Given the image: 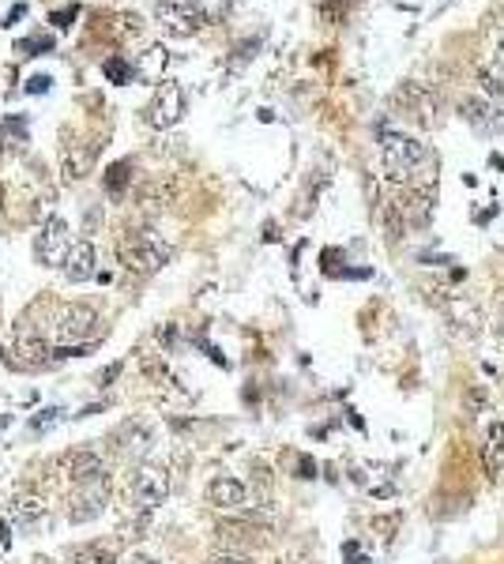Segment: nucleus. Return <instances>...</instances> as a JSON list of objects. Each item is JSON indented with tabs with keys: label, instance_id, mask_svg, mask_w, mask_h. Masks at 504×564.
I'll return each mask as SVG.
<instances>
[{
	"label": "nucleus",
	"instance_id": "b1692460",
	"mask_svg": "<svg viewBox=\"0 0 504 564\" xmlns=\"http://www.w3.org/2000/svg\"><path fill=\"white\" fill-rule=\"evenodd\" d=\"M49 87H53L49 76H30V79H26V94H46Z\"/></svg>",
	"mask_w": 504,
	"mask_h": 564
},
{
	"label": "nucleus",
	"instance_id": "cd10ccee",
	"mask_svg": "<svg viewBox=\"0 0 504 564\" xmlns=\"http://www.w3.org/2000/svg\"><path fill=\"white\" fill-rule=\"evenodd\" d=\"M23 16H26V5H16V8L8 12V19H5V26H16V23L23 19Z\"/></svg>",
	"mask_w": 504,
	"mask_h": 564
},
{
	"label": "nucleus",
	"instance_id": "c756f323",
	"mask_svg": "<svg viewBox=\"0 0 504 564\" xmlns=\"http://www.w3.org/2000/svg\"><path fill=\"white\" fill-rule=\"evenodd\" d=\"M129 564H159V560H151V557H132Z\"/></svg>",
	"mask_w": 504,
	"mask_h": 564
},
{
	"label": "nucleus",
	"instance_id": "412c9836",
	"mask_svg": "<svg viewBox=\"0 0 504 564\" xmlns=\"http://www.w3.org/2000/svg\"><path fill=\"white\" fill-rule=\"evenodd\" d=\"M72 564H113V553L102 546H79L72 549Z\"/></svg>",
	"mask_w": 504,
	"mask_h": 564
},
{
	"label": "nucleus",
	"instance_id": "393cba45",
	"mask_svg": "<svg viewBox=\"0 0 504 564\" xmlns=\"http://www.w3.org/2000/svg\"><path fill=\"white\" fill-rule=\"evenodd\" d=\"M211 564H252L245 553H218V557H211Z\"/></svg>",
	"mask_w": 504,
	"mask_h": 564
},
{
	"label": "nucleus",
	"instance_id": "ddd939ff",
	"mask_svg": "<svg viewBox=\"0 0 504 564\" xmlns=\"http://www.w3.org/2000/svg\"><path fill=\"white\" fill-rule=\"evenodd\" d=\"M245 500H248L245 482H237L230 475H218L207 482V505H215V508H241Z\"/></svg>",
	"mask_w": 504,
	"mask_h": 564
},
{
	"label": "nucleus",
	"instance_id": "f03ea898",
	"mask_svg": "<svg viewBox=\"0 0 504 564\" xmlns=\"http://www.w3.org/2000/svg\"><path fill=\"white\" fill-rule=\"evenodd\" d=\"M117 253H121L124 271H132V275H154L159 267L170 264V245H163L159 237L147 234V230H129L121 237Z\"/></svg>",
	"mask_w": 504,
	"mask_h": 564
},
{
	"label": "nucleus",
	"instance_id": "f257e3e1",
	"mask_svg": "<svg viewBox=\"0 0 504 564\" xmlns=\"http://www.w3.org/2000/svg\"><path fill=\"white\" fill-rule=\"evenodd\" d=\"M381 162H384V173L395 184L425 188V193L436 177V159L429 154V147L415 136H406V132H395V129L381 132Z\"/></svg>",
	"mask_w": 504,
	"mask_h": 564
},
{
	"label": "nucleus",
	"instance_id": "f3484780",
	"mask_svg": "<svg viewBox=\"0 0 504 564\" xmlns=\"http://www.w3.org/2000/svg\"><path fill=\"white\" fill-rule=\"evenodd\" d=\"M90 162H94V151L90 147H83V143H68L65 147V177H72V181L87 177L90 173Z\"/></svg>",
	"mask_w": 504,
	"mask_h": 564
},
{
	"label": "nucleus",
	"instance_id": "7c9ffc66",
	"mask_svg": "<svg viewBox=\"0 0 504 564\" xmlns=\"http://www.w3.org/2000/svg\"><path fill=\"white\" fill-rule=\"evenodd\" d=\"M500 478H504V459H500Z\"/></svg>",
	"mask_w": 504,
	"mask_h": 564
},
{
	"label": "nucleus",
	"instance_id": "a211bd4d",
	"mask_svg": "<svg viewBox=\"0 0 504 564\" xmlns=\"http://www.w3.org/2000/svg\"><path fill=\"white\" fill-rule=\"evenodd\" d=\"M129 181H132V162H129V159L113 162V166L102 173V184H106V193H110V196H121L124 188H129Z\"/></svg>",
	"mask_w": 504,
	"mask_h": 564
},
{
	"label": "nucleus",
	"instance_id": "423d86ee",
	"mask_svg": "<svg viewBox=\"0 0 504 564\" xmlns=\"http://www.w3.org/2000/svg\"><path fill=\"white\" fill-rule=\"evenodd\" d=\"M459 113H463V120L470 124V129H478L482 136H497V132H504V110H500L497 102H489L486 94L463 99Z\"/></svg>",
	"mask_w": 504,
	"mask_h": 564
},
{
	"label": "nucleus",
	"instance_id": "2eb2a0df",
	"mask_svg": "<svg viewBox=\"0 0 504 564\" xmlns=\"http://www.w3.org/2000/svg\"><path fill=\"white\" fill-rule=\"evenodd\" d=\"M99 260H94V245L90 241H79V245H72V253H68V260H65V275H68V282H87V278H94V267Z\"/></svg>",
	"mask_w": 504,
	"mask_h": 564
},
{
	"label": "nucleus",
	"instance_id": "f8f14e48",
	"mask_svg": "<svg viewBox=\"0 0 504 564\" xmlns=\"http://www.w3.org/2000/svg\"><path fill=\"white\" fill-rule=\"evenodd\" d=\"M106 508V478H99V482H83V486H76V500H72V508H68V519L72 523H87V519H94Z\"/></svg>",
	"mask_w": 504,
	"mask_h": 564
},
{
	"label": "nucleus",
	"instance_id": "4468645a",
	"mask_svg": "<svg viewBox=\"0 0 504 564\" xmlns=\"http://www.w3.org/2000/svg\"><path fill=\"white\" fill-rule=\"evenodd\" d=\"M399 102L411 106V110H415V120L425 124V129H433V124H436V99H433L425 87H418V83L403 87V90H399Z\"/></svg>",
	"mask_w": 504,
	"mask_h": 564
},
{
	"label": "nucleus",
	"instance_id": "aec40b11",
	"mask_svg": "<svg viewBox=\"0 0 504 564\" xmlns=\"http://www.w3.org/2000/svg\"><path fill=\"white\" fill-rule=\"evenodd\" d=\"M102 76H106L110 83H132L136 68H132L124 57H106V60H102Z\"/></svg>",
	"mask_w": 504,
	"mask_h": 564
},
{
	"label": "nucleus",
	"instance_id": "9b49d317",
	"mask_svg": "<svg viewBox=\"0 0 504 564\" xmlns=\"http://www.w3.org/2000/svg\"><path fill=\"white\" fill-rule=\"evenodd\" d=\"M218 538H223V546H230V553H241V549H260L268 542V530L248 519H230L218 523Z\"/></svg>",
	"mask_w": 504,
	"mask_h": 564
},
{
	"label": "nucleus",
	"instance_id": "9d476101",
	"mask_svg": "<svg viewBox=\"0 0 504 564\" xmlns=\"http://www.w3.org/2000/svg\"><path fill=\"white\" fill-rule=\"evenodd\" d=\"M392 207L399 211L403 218V226H429V218H433V196L425 193V188H406V193H399L392 200Z\"/></svg>",
	"mask_w": 504,
	"mask_h": 564
},
{
	"label": "nucleus",
	"instance_id": "1a4fd4ad",
	"mask_svg": "<svg viewBox=\"0 0 504 564\" xmlns=\"http://www.w3.org/2000/svg\"><path fill=\"white\" fill-rule=\"evenodd\" d=\"M181 113H184V90L173 79H166L151 102V124L154 129H170V124L181 120Z\"/></svg>",
	"mask_w": 504,
	"mask_h": 564
},
{
	"label": "nucleus",
	"instance_id": "c85d7f7f",
	"mask_svg": "<svg viewBox=\"0 0 504 564\" xmlns=\"http://www.w3.org/2000/svg\"><path fill=\"white\" fill-rule=\"evenodd\" d=\"M117 372H121V365H110V369H106V372L99 376V381H102V384H110V381H113V376H117Z\"/></svg>",
	"mask_w": 504,
	"mask_h": 564
},
{
	"label": "nucleus",
	"instance_id": "4be33fe9",
	"mask_svg": "<svg viewBox=\"0 0 504 564\" xmlns=\"http://www.w3.org/2000/svg\"><path fill=\"white\" fill-rule=\"evenodd\" d=\"M53 49V38L49 35H35V38H23L19 42V53L23 57H38V53H49Z\"/></svg>",
	"mask_w": 504,
	"mask_h": 564
},
{
	"label": "nucleus",
	"instance_id": "5701e85b",
	"mask_svg": "<svg viewBox=\"0 0 504 564\" xmlns=\"http://www.w3.org/2000/svg\"><path fill=\"white\" fill-rule=\"evenodd\" d=\"M76 16H79V5H68V8H60V12H53V16H49V23H53L57 30H68V26L76 23Z\"/></svg>",
	"mask_w": 504,
	"mask_h": 564
},
{
	"label": "nucleus",
	"instance_id": "7ed1b4c3",
	"mask_svg": "<svg viewBox=\"0 0 504 564\" xmlns=\"http://www.w3.org/2000/svg\"><path fill=\"white\" fill-rule=\"evenodd\" d=\"M226 12V0H159V19L173 35H188L204 23H215Z\"/></svg>",
	"mask_w": 504,
	"mask_h": 564
},
{
	"label": "nucleus",
	"instance_id": "0eeeda50",
	"mask_svg": "<svg viewBox=\"0 0 504 564\" xmlns=\"http://www.w3.org/2000/svg\"><path fill=\"white\" fill-rule=\"evenodd\" d=\"M94 331H99V312L87 308V305H72L60 312L57 320V339L60 342H83V339H94Z\"/></svg>",
	"mask_w": 504,
	"mask_h": 564
},
{
	"label": "nucleus",
	"instance_id": "bb28decb",
	"mask_svg": "<svg viewBox=\"0 0 504 564\" xmlns=\"http://www.w3.org/2000/svg\"><path fill=\"white\" fill-rule=\"evenodd\" d=\"M493 68L504 72V35L497 38V49H493Z\"/></svg>",
	"mask_w": 504,
	"mask_h": 564
},
{
	"label": "nucleus",
	"instance_id": "a878e982",
	"mask_svg": "<svg viewBox=\"0 0 504 564\" xmlns=\"http://www.w3.org/2000/svg\"><path fill=\"white\" fill-rule=\"evenodd\" d=\"M493 335H497V342H504V301H500L497 317H493Z\"/></svg>",
	"mask_w": 504,
	"mask_h": 564
},
{
	"label": "nucleus",
	"instance_id": "6e6552de",
	"mask_svg": "<svg viewBox=\"0 0 504 564\" xmlns=\"http://www.w3.org/2000/svg\"><path fill=\"white\" fill-rule=\"evenodd\" d=\"M445 317H448V328L459 335V339H470L475 342L482 335V312L470 298H448L445 301Z\"/></svg>",
	"mask_w": 504,
	"mask_h": 564
},
{
	"label": "nucleus",
	"instance_id": "39448f33",
	"mask_svg": "<svg viewBox=\"0 0 504 564\" xmlns=\"http://www.w3.org/2000/svg\"><path fill=\"white\" fill-rule=\"evenodd\" d=\"M132 496L143 508L163 505V500L170 496V470L163 463H140L136 475H132Z\"/></svg>",
	"mask_w": 504,
	"mask_h": 564
},
{
	"label": "nucleus",
	"instance_id": "20e7f679",
	"mask_svg": "<svg viewBox=\"0 0 504 564\" xmlns=\"http://www.w3.org/2000/svg\"><path fill=\"white\" fill-rule=\"evenodd\" d=\"M35 253L46 267H65L68 253H72V234H68V223L60 214H53L49 223L42 226L38 234V245H35Z\"/></svg>",
	"mask_w": 504,
	"mask_h": 564
},
{
	"label": "nucleus",
	"instance_id": "6ab92c4d",
	"mask_svg": "<svg viewBox=\"0 0 504 564\" xmlns=\"http://www.w3.org/2000/svg\"><path fill=\"white\" fill-rule=\"evenodd\" d=\"M12 512H16L19 523H38V519H46V500H38V496H16L12 500Z\"/></svg>",
	"mask_w": 504,
	"mask_h": 564
},
{
	"label": "nucleus",
	"instance_id": "dca6fc26",
	"mask_svg": "<svg viewBox=\"0 0 504 564\" xmlns=\"http://www.w3.org/2000/svg\"><path fill=\"white\" fill-rule=\"evenodd\" d=\"M68 466H72V482H76V486L106 478V466H102V459L94 455V452H76V455L68 459Z\"/></svg>",
	"mask_w": 504,
	"mask_h": 564
}]
</instances>
